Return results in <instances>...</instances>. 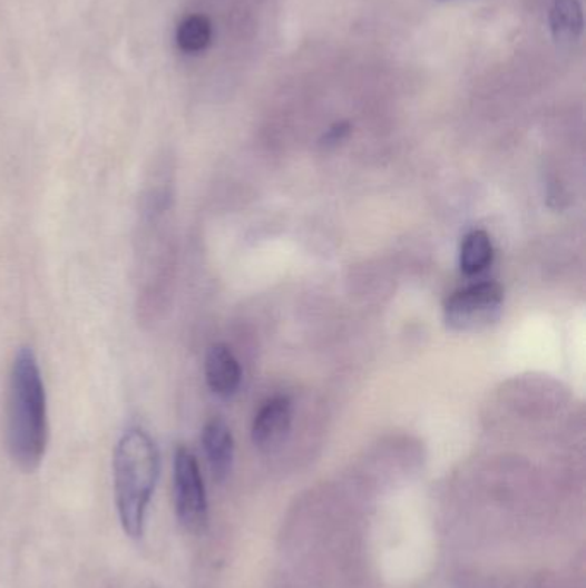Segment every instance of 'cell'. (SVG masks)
Returning <instances> with one entry per match:
<instances>
[{
	"label": "cell",
	"mask_w": 586,
	"mask_h": 588,
	"mask_svg": "<svg viewBox=\"0 0 586 588\" xmlns=\"http://www.w3.org/2000/svg\"><path fill=\"white\" fill-rule=\"evenodd\" d=\"M49 444V413L42 372L31 347H19L12 360L8 391V448L23 472H35Z\"/></svg>",
	"instance_id": "1"
},
{
	"label": "cell",
	"mask_w": 586,
	"mask_h": 588,
	"mask_svg": "<svg viewBox=\"0 0 586 588\" xmlns=\"http://www.w3.org/2000/svg\"><path fill=\"white\" fill-rule=\"evenodd\" d=\"M113 470L120 527L131 539H141L160 476V453L147 430L131 427L120 435L114 451Z\"/></svg>",
	"instance_id": "2"
},
{
	"label": "cell",
	"mask_w": 586,
	"mask_h": 588,
	"mask_svg": "<svg viewBox=\"0 0 586 588\" xmlns=\"http://www.w3.org/2000/svg\"><path fill=\"white\" fill-rule=\"evenodd\" d=\"M504 291L496 283H480L456 291L443 306L446 324L456 332L492 327L502 313Z\"/></svg>",
	"instance_id": "3"
},
{
	"label": "cell",
	"mask_w": 586,
	"mask_h": 588,
	"mask_svg": "<svg viewBox=\"0 0 586 588\" xmlns=\"http://www.w3.org/2000/svg\"><path fill=\"white\" fill-rule=\"evenodd\" d=\"M174 506L177 520L188 532H204L208 523L207 492L198 461L185 445L174 453Z\"/></svg>",
	"instance_id": "4"
},
{
	"label": "cell",
	"mask_w": 586,
	"mask_h": 588,
	"mask_svg": "<svg viewBox=\"0 0 586 588\" xmlns=\"http://www.w3.org/2000/svg\"><path fill=\"white\" fill-rule=\"evenodd\" d=\"M291 423H293V404L290 398H272L260 408L253 420V444L262 451H274L286 441Z\"/></svg>",
	"instance_id": "5"
},
{
	"label": "cell",
	"mask_w": 586,
	"mask_h": 588,
	"mask_svg": "<svg viewBox=\"0 0 586 588\" xmlns=\"http://www.w3.org/2000/svg\"><path fill=\"white\" fill-rule=\"evenodd\" d=\"M202 444L212 476L217 482H224L229 477L234 461V439L229 425L218 416L208 420L202 432Z\"/></svg>",
	"instance_id": "6"
},
{
	"label": "cell",
	"mask_w": 586,
	"mask_h": 588,
	"mask_svg": "<svg viewBox=\"0 0 586 588\" xmlns=\"http://www.w3.org/2000/svg\"><path fill=\"white\" fill-rule=\"evenodd\" d=\"M205 379L208 388L221 398L236 394L241 384V366L226 344H212L205 359Z\"/></svg>",
	"instance_id": "7"
},
{
	"label": "cell",
	"mask_w": 586,
	"mask_h": 588,
	"mask_svg": "<svg viewBox=\"0 0 586 588\" xmlns=\"http://www.w3.org/2000/svg\"><path fill=\"white\" fill-rule=\"evenodd\" d=\"M550 28L557 43L576 42L583 30V9L579 0H554L550 8Z\"/></svg>",
	"instance_id": "8"
},
{
	"label": "cell",
	"mask_w": 586,
	"mask_h": 588,
	"mask_svg": "<svg viewBox=\"0 0 586 588\" xmlns=\"http://www.w3.org/2000/svg\"><path fill=\"white\" fill-rule=\"evenodd\" d=\"M494 261L492 239L485 231H471L465 236L459 253V265L468 276L480 274Z\"/></svg>",
	"instance_id": "9"
},
{
	"label": "cell",
	"mask_w": 586,
	"mask_h": 588,
	"mask_svg": "<svg viewBox=\"0 0 586 588\" xmlns=\"http://www.w3.org/2000/svg\"><path fill=\"white\" fill-rule=\"evenodd\" d=\"M176 40L183 52H204L212 42L211 19L202 14L188 16L177 28Z\"/></svg>",
	"instance_id": "10"
},
{
	"label": "cell",
	"mask_w": 586,
	"mask_h": 588,
	"mask_svg": "<svg viewBox=\"0 0 586 588\" xmlns=\"http://www.w3.org/2000/svg\"><path fill=\"white\" fill-rule=\"evenodd\" d=\"M350 122H338V125L332 126V128L329 129L328 135L323 136L322 144L325 145V147L338 145L339 141L344 140V138L350 135Z\"/></svg>",
	"instance_id": "11"
}]
</instances>
